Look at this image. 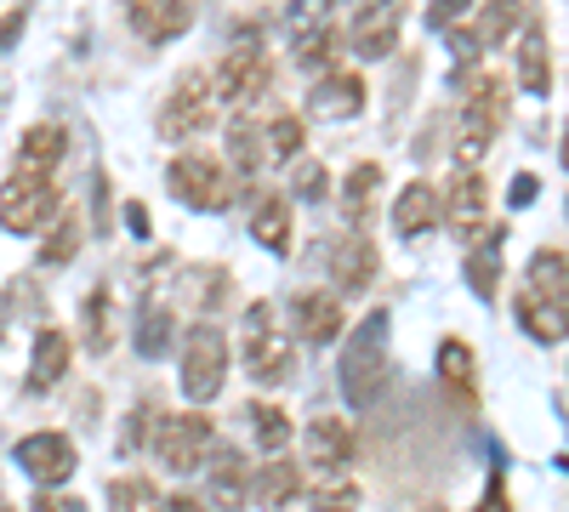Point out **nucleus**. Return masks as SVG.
<instances>
[{"instance_id":"nucleus-1","label":"nucleus","mask_w":569,"mask_h":512,"mask_svg":"<svg viewBox=\"0 0 569 512\" xmlns=\"http://www.w3.org/2000/svg\"><path fill=\"white\" fill-rule=\"evenodd\" d=\"M512 319L518 331L541 348H558L569 337V251L541 245L525 268V285L512 297Z\"/></svg>"},{"instance_id":"nucleus-2","label":"nucleus","mask_w":569,"mask_h":512,"mask_svg":"<svg viewBox=\"0 0 569 512\" xmlns=\"http://www.w3.org/2000/svg\"><path fill=\"white\" fill-rule=\"evenodd\" d=\"M388 308L382 313H370L359 331L342 342V359H337V388L353 410H376V399L388 393V377H393V364H388Z\"/></svg>"},{"instance_id":"nucleus-3","label":"nucleus","mask_w":569,"mask_h":512,"mask_svg":"<svg viewBox=\"0 0 569 512\" xmlns=\"http://www.w3.org/2000/svg\"><path fill=\"white\" fill-rule=\"evenodd\" d=\"M240 353H246L240 364L251 370V382H262V388H284L297 377V342H291V331H284V319H279L273 302H251L246 308Z\"/></svg>"},{"instance_id":"nucleus-4","label":"nucleus","mask_w":569,"mask_h":512,"mask_svg":"<svg viewBox=\"0 0 569 512\" xmlns=\"http://www.w3.org/2000/svg\"><path fill=\"white\" fill-rule=\"evenodd\" d=\"M211 444H217V428H211L206 410H171V415H154L142 450H149L166 473H194V468H206Z\"/></svg>"},{"instance_id":"nucleus-5","label":"nucleus","mask_w":569,"mask_h":512,"mask_svg":"<svg viewBox=\"0 0 569 512\" xmlns=\"http://www.w3.org/2000/svg\"><path fill=\"white\" fill-rule=\"evenodd\" d=\"M501 126H507V80H501V74H479V80H472V91H467L461 131H456V160H461V171H472V165L490 154V143L501 137Z\"/></svg>"},{"instance_id":"nucleus-6","label":"nucleus","mask_w":569,"mask_h":512,"mask_svg":"<svg viewBox=\"0 0 569 512\" xmlns=\"http://www.w3.org/2000/svg\"><path fill=\"white\" fill-rule=\"evenodd\" d=\"M166 189L188 205V211H228L233 205V171L206 154V149H182L166 165Z\"/></svg>"},{"instance_id":"nucleus-7","label":"nucleus","mask_w":569,"mask_h":512,"mask_svg":"<svg viewBox=\"0 0 569 512\" xmlns=\"http://www.w3.org/2000/svg\"><path fill=\"white\" fill-rule=\"evenodd\" d=\"M182 393L194 399V404H211L228 382V337L217 331L211 319L200 324H188V337H182Z\"/></svg>"},{"instance_id":"nucleus-8","label":"nucleus","mask_w":569,"mask_h":512,"mask_svg":"<svg viewBox=\"0 0 569 512\" xmlns=\"http://www.w3.org/2000/svg\"><path fill=\"white\" fill-rule=\"evenodd\" d=\"M63 211L58 177H34V171H12L0 189V228L7 234H40L46 222Z\"/></svg>"},{"instance_id":"nucleus-9","label":"nucleus","mask_w":569,"mask_h":512,"mask_svg":"<svg viewBox=\"0 0 569 512\" xmlns=\"http://www.w3.org/2000/svg\"><path fill=\"white\" fill-rule=\"evenodd\" d=\"M211 120H217V103H211V74H206V69L177 74L171 98L160 103V137H166V143H188L194 131H211Z\"/></svg>"},{"instance_id":"nucleus-10","label":"nucleus","mask_w":569,"mask_h":512,"mask_svg":"<svg viewBox=\"0 0 569 512\" xmlns=\"http://www.w3.org/2000/svg\"><path fill=\"white\" fill-rule=\"evenodd\" d=\"M405 7L410 0H365L353 29H348V46L365 58V63H382L393 58V46H399V23H405Z\"/></svg>"},{"instance_id":"nucleus-11","label":"nucleus","mask_w":569,"mask_h":512,"mask_svg":"<svg viewBox=\"0 0 569 512\" xmlns=\"http://www.w3.org/2000/svg\"><path fill=\"white\" fill-rule=\"evenodd\" d=\"M273 86V63H268V52L257 40H240L233 52L217 63V74H211V91H222V98H233V103H246V98H262V91Z\"/></svg>"},{"instance_id":"nucleus-12","label":"nucleus","mask_w":569,"mask_h":512,"mask_svg":"<svg viewBox=\"0 0 569 512\" xmlns=\"http://www.w3.org/2000/svg\"><path fill=\"white\" fill-rule=\"evenodd\" d=\"M18 468L40 484V490H52V484H69L74 468H80V450L69 433H29L18 444Z\"/></svg>"},{"instance_id":"nucleus-13","label":"nucleus","mask_w":569,"mask_h":512,"mask_svg":"<svg viewBox=\"0 0 569 512\" xmlns=\"http://www.w3.org/2000/svg\"><path fill=\"white\" fill-rule=\"evenodd\" d=\"M206 490H211L217 512H246V501H251V461L233 444H211V455H206Z\"/></svg>"},{"instance_id":"nucleus-14","label":"nucleus","mask_w":569,"mask_h":512,"mask_svg":"<svg viewBox=\"0 0 569 512\" xmlns=\"http://www.w3.org/2000/svg\"><path fill=\"white\" fill-rule=\"evenodd\" d=\"M291 331L308 348H330L342 337V297L337 291H297L291 297Z\"/></svg>"},{"instance_id":"nucleus-15","label":"nucleus","mask_w":569,"mask_h":512,"mask_svg":"<svg viewBox=\"0 0 569 512\" xmlns=\"http://www.w3.org/2000/svg\"><path fill=\"white\" fill-rule=\"evenodd\" d=\"M330 279H337V297H359V291L376 285V245L359 234V228L330 245Z\"/></svg>"},{"instance_id":"nucleus-16","label":"nucleus","mask_w":569,"mask_h":512,"mask_svg":"<svg viewBox=\"0 0 569 512\" xmlns=\"http://www.w3.org/2000/svg\"><path fill=\"white\" fill-rule=\"evenodd\" d=\"M485 211H490V182L479 171H456L450 200H445V222L472 245V240H479V228H485Z\"/></svg>"},{"instance_id":"nucleus-17","label":"nucleus","mask_w":569,"mask_h":512,"mask_svg":"<svg viewBox=\"0 0 569 512\" xmlns=\"http://www.w3.org/2000/svg\"><path fill=\"white\" fill-rule=\"evenodd\" d=\"M126 23L142 34V40H177L188 23H194V0H126Z\"/></svg>"},{"instance_id":"nucleus-18","label":"nucleus","mask_w":569,"mask_h":512,"mask_svg":"<svg viewBox=\"0 0 569 512\" xmlns=\"http://www.w3.org/2000/svg\"><path fill=\"white\" fill-rule=\"evenodd\" d=\"M359 109H365V74H353V69H330L308 91V114H319V120H353Z\"/></svg>"},{"instance_id":"nucleus-19","label":"nucleus","mask_w":569,"mask_h":512,"mask_svg":"<svg viewBox=\"0 0 569 512\" xmlns=\"http://www.w3.org/2000/svg\"><path fill=\"white\" fill-rule=\"evenodd\" d=\"M302 444H308V455L319 461V468H330V473H342L348 461L359 455V433L342 422V415H313Z\"/></svg>"},{"instance_id":"nucleus-20","label":"nucleus","mask_w":569,"mask_h":512,"mask_svg":"<svg viewBox=\"0 0 569 512\" xmlns=\"http://www.w3.org/2000/svg\"><path fill=\"white\" fill-rule=\"evenodd\" d=\"M439 388L450 393V404L472 410L479 404V359H472V348L461 337H445L439 342Z\"/></svg>"},{"instance_id":"nucleus-21","label":"nucleus","mask_w":569,"mask_h":512,"mask_svg":"<svg viewBox=\"0 0 569 512\" xmlns=\"http://www.w3.org/2000/svg\"><path fill=\"white\" fill-rule=\"evenodd\" d=\"M63 154H69V131H63V126H52V120H40V126H29V131H23V143H18V160H12V171L58 177Z\"/></svg>"},{"instance_id":"nucleus-22","label":"nucleus","mask_w":569,"mask_h":512,"mask_svg":"<svg viewBox=\"0 0 569 512\" xmlns=\"http://www.w3.org/2000/svg\"><path fill=\"white\" fill-rule=\"evenodd\" d=\"M433 222H445V200H439V189H433L427 177L405 182L399 200H393V228H399L405 240H416V234H427Z\"/></svg>"},{"instance_id":"nucleus-23","label":"nucleus","mask_w":569,"mask_h":512,"mask_svg":"<svg viewBox=\"0 0 569 512\" xmlns=\"http://www.w3.org/2000/svg\"><path fill=\"white\" fill-rule=\"evenodd\" d=\"M69 359H74V342H69V331H58V324H46V331L34 337V364H29L23 388H29V393L58 388V382L69 377Z\"/></svg>"},{"instance_id":"nucleus-24","label":"nucleus","mask_w":569,"mask_h":512,"mask_svg":"<svg viewBox=\"0 0 569 512\" xmlns=\"http://www.w3.org/2000/svg\"><path fill=\"white\" fill-rule=\"evenodd\" d=\"M501 245H507V228L496 222L490 234L472 240V251H467L461 279H467V291L479 297V302H496V291H501Z\"/></svg>"},{"instance_id":"nucleus-25","label":"nucleus","mask_w":569,"mask_h":512,"mask_svg":"<svg viewBox=\"0 0 569 512\" xmlns=\"http://www.w3.org/2000/svg\"><path fill=\"white\" fill-rule=\"evenodd\" d=\"M308 490V479H302V468L297 461H284V455H268L262 468L251 473V501H262V506H291L297 495Z\"/></svg>"},{"instance_id":"nucleus-26","label":"nucleus","mask_w":569,"mask_h":512,"mask_svg":"<svg viewBox=\"0 0 569 512\" xmlns=\"http://www.w3.org/2000/svg\"><path fill=\"white\" fill-rule=\"evenodd\" d=\"M518 86H525L530 98H547V91H552V58H547V29H541V18H530L525 40H518Z\"/></svg>"},{"instance_id":"nucleus-27","label":"nucleus","mask_w":569,"mask_h":512,"mask_svg":"<svg viewBox=\"0 0 569 512\" xmlns=\"http://www.w3.org/2000/svg\"><path fill=\"white\" fill-rule=\"evenodd\" d=\"M228 165L240 171V177H257L262 165H268V131L251 120V114H240V120H228Z\"/></svg>"},{"instance_id":"nucleus-28","label":"nucleus","mask_w":569,"mask_h":512,"mask_svg":"<svg viewBox=\"0 0 569 512\" xmlns=\"http://www.w3.org/2000/svg\"><path fill=\"white\" fill-rule=\"evenodd\" d=\"M251 240L268 245L273 257L291 251V205H284V194H262L257 211H251Z\"/></svg>"},{"instance_id":"nucleus-29","label":"nucleus","mask_w":569,"mask_h":512,"mask_svg":"<svg viewBox=\"0 0 569 512\" xmlns=\"http://www.w3.org/2000/svg\"><path fill=\"white\" fill-rule=\"evenodd\" d=\"M525 12H530V0H485V7H479V23H472L479 52H485V46H507L512 29L525 23Z\"/></svg>"},{"instance_id":"nucleus-30","label":"nucleus","mask_w":569,"mask_h":512,"mask_svg":"<svg viewBox=\"0 0 569 512\" xmlns=\"http://www.w3.org/2000/svg\"><path fill=\"white\" fill-rule=\"evenodd\" d=\"M171 342H177V313L166 302H142L137 308V353L142 359H166Z\"/></svg>"},{"instance_id":"nucleus-31","label":"nucleus","mask_w":569,"mask_h":512,"mask_svg":"<svg viewBox=\"0 0 569 512\" xmlns=\"http://www.w3.org/2000/svg\"><path fill=\"white\" fill-rule=\"evenodd\" d=\"M80 245H86V217L69 205V211L52 217V234H46V245H40V262L46 268H63V262L80 257Z\"/></svg>"},{"instance_id":"nucleus-32","label":"nucleus","mask_w":569,"mask_h":512,"mask_svg":"<svg viewBox=\"0 0 569 512\" xmlns=\"http://www.w3.org/2000/svg\"><path fill=\"white\" fill-rule=\"evenodd\" d=\"M246 422L257 433V450H268V455H279L284 444H291V415H284L279 404H268V399H246Z\"/></svg>"},{"instance_id":"nucleus-33","label":"nucleus","mask_w":569,"mask_h":512,"mask_svg":"<svg viewBox=\"0 0 569 512\" xmlns=\"http://www.w3.org/2000/svg\"><path fill=\"white\" fill-rule=\"evenodd\" d=\"M376 182H382V165H376V160H365V165H353V171L342 177V211H348V222H353V228H359V222H370Z\"/></svg>"},{"instance_id":"nucleus-34","label":"nucleus","mask_w":569,"mask_h":512,"mask_svg":"<svg viewBox=\"0 0 569 512\" xmlns=\"http://www.w3.org/2000/svg\"><path fill=\"white\" fill-rule=\"evenodd\" d=\"M86 348L91 353H109L114 348V291L98 285L86 297Z\"/></svg>"},{"instance_id":"nucleus-35","label":"nucleus","mask_w":569,"mask_h":512,"mask_svg":"<svg viewBox=\"0 0 569 512\" xmlns=\"http://www.w3.org/2000/svg\"><path fill=\"white\" fill-rule=\"evenodd\" d=\"M262 131H268V160H284V165H291V160L302 154V143H308V126H302V114H297V109L273 114Z\"/></svg>"},{"instance_id":"nucleus-36","label":"nucleus","mask_w":569,"mask_h":512,"mask_svg":"<svg viewBox=\"0 0 569 512\" xmlns=\"http://www.w3.org/2000/svg\"><path fill=\"white\" fill-rule=\"evenodd\" d=\"M109 512H160V490L149 484V479H109Z\"/></svg>"},{"instance_id":"nucleus-37","label":"nucleus","mask_w":569,"mask_h":512,"mask_svg":"<svg viewBox=\"0 0 569 512\" xmlns=\"http://www.w3.org/2000/svg\"><path fill=\"white\" fill-rule=\"evenodd\" d=\"M337 52H342V40H337V29H330V23L297 40V63H302V69H313V74H330Z\"/></svg>"},{"instance_id":"nucleus-38","label":"nucleus","mask_w":569,"mask_h":512,"mask_svg":"<svg viewBox=\"0 0 569 512\" xmlns=\"http://www.w3.org/2000/svg\"><path fill=\"white\" fill-rule=\"evenodd\" d=\"M149 428H154V404L142 399V404L131 410V422H126V433H120V455H137V450H142V433H149Z\"/></svg>"},{"instance_id":"nucleus-39","label":"nucleus","mask_w":569,"mask_h":512,"mask_svg":"<svg viewBox=\"0 0 569 512\" xmlns=\"http://www.w3.org/2000/svg\"><path fill=\"white\" fill-rule=\"evenodd\" d=\"M359 506V490L353 484H325V490H313V506L308 512H353Z\"/></svg>"},{"instance_id":"nucleus-40","label":"nucleus","mask_w":569,"mask_h":512,"mask_svg":"<svg viewBox=\"0 0 569 512\" xmlns=\"http://www.w3.org/2000/svg\"><path fill=\"white\" fill-rule=\"evenodd\" d=\"M291 189H297V200H325V165L302 160L297 177H291Z\"/></svg>"},{"instance_id":"nucleus-41","label":"nucleus","mask_w":569,"mask_h":512,"mask_svg":"<svg viewBox=\"0 0 569 512\" xmlns=\"http://www.w3.org/2000/svg\"><path fill=\"white\" fill-rule=\"evenodd\" d=\"M536 194H541V182H536L530 171H518V177H512V189H507V205H512V211H525V205H536Z\"/></svg>"},{"instance_id":"nucleus-42","label":"nucleus","mask_w":569,"mask_h":512,"mask_svg":"<svg viewBox=\"0 0 569 512\" xmlns=\"http://www.w3.org/2000/svg\"><path fill=\"white\" fill-rule=\"evenodd\" d=\"M467 7H472V0H433V7H427V29H450Z\"/></svg>"},{"instance_id":"nucleus-43","label":"nucleus","mask_w":569,"mask_h":512,"mask_svg":"<svg viewBox=\"0 0 569 512\" xmlns=\"http://www.w3.org/2000/svg\"><path fill=\"white\" fill-rule=\"evenodd\" d=\"M126 228H131L137 240H149V234H154V222H149V205H142V200H126Z\"/></svg>"},{"instance_id":"nucleus-44","label":"nucleus","mask_w":569,"mask_h":512,"mask_svg":"<svg viewBox=\"0 0 569 512\" xmlns=\"http://www.w3.org/2000/svg\"><path fill=\"white\" fill-rule=\"evenodd\" d=\"M479 512H512V501H507V484H501V473H490V484H485V506Z\"/></svg>"},{"instance_id":"nucleus-45","label":"nucleus","mask_w":569,"mask_h":512,"mask_svg":"<svg viewBox=\"0 0 569 512\" xmlns=\"http://www.w3.org/2000/svg\"><path fill=\"white\" fill-rule=\"evenodd\" d=\"M421 131H445V114H433V120H427ZM433 149H439V143H433V137H416V143H410V154H416L421 165H427V160H433Z\"/></svg>"},{"instance_id":"nucleus-46","label":"nucleus","mask_w":569,"mask_h":512,"mask_svg":"<svg viewBox=\"0 0 569 512\" xmlns=\"http://www.w3.org/2000/svg\"><path fill=\"white\" fill-rule=\"evenodd\" d=\"M34 512H91L80 495H58V501H34Z\"/></svg>"},{"instance_id":"nucleus-47","label":"nucleus","mask_w":569,"mask_h":512,"mask_svg":"<svg viewBox=\"0 0 569 512\" xmlns=\"http://www.w3.org/2000/svg\"><path fill=\"white\" fill-rule=\"evenodd\" d=\"M160 512H206V501H194V495H166Z\"/></svg>"},{"instance_id":"nucleus-48","label":"nucleus","mask_w":569,"mask_h":512,"mask_svg":"<svg viewBox=\"0 0 569 512\" xmlns=\"http://www.w3.org/2000/svg\"><path fill=\"white\" fill-rule=\"evenodd\" d=\"M558 160L569 165V126H563V137H558Z\"/></svg>"},{"instance_id":"nucleus-49","label":"nucleus","mask_w":569,"mask_h":512,"mask_svg":"<svg viewBox=\"0 0 569 512\" xmlns=\"http://www.w3.org/2000/svg\"><path fill=\"white\" fill-rule=\"evenodd\" d=\"M427 512H445V506H439V501H433V506H427Z\"/></svg>"},{"instance_id":"nucleus-50","label":"nucleus","mask_w":569,"mask_h":512,"mask_svg":"<svg viewBox=\"0 0 569 512\" xmlns=\"http://www.w3.org/2000/svg\"><path fill=\"white\" fill-rule=\"evenodd\" d=\"M325 7H337V0H325Z\"/></svg>"}]
</instances>
